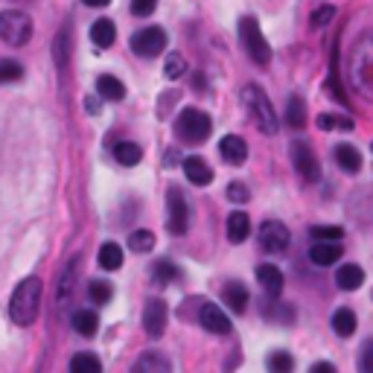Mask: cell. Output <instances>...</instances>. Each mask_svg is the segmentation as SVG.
<instances>
[{"mask_svg":"<svg viewBox=\"0 0 373 373\" xmlns=\"http://www.w3.org/2000/svg\"><path fill=\"white\" fill-rule=\"evenodd\" d=\"M341 254H345V248H341V239H315L312 245H309V260H312L315 266H321V268L338 263Z\"/></svg>","mask_w":373,"mask_h":373,"instance_id":"7c38bea8","label":"cell"},{"mask_svg":"<svg viewBox=\"0 0 373 373\" xmlns=\"http://www.w3.org/2000/svg\"><path fill=\"white\" fill-rule=\"evenodd\" d=\"M312 373H335V364H330V362H315V364H312Z\"/></svg>","mask_w":373,"mask_h":373,"instance_id":"ee69618b","label":"cell"},{"mask_svg":"<svg viewBox=\"0 0 373 373\" xmlns=\"http://www.w3.org/2000/svg\"><path fill=\"white\" fill-rule=\"evenodd\" d=\"M129 248H132V251L135 254H149L152 251V248H154V233L152 231H132L129 233Z\"/></svg>","mask_w":373,"mask_h":373,"instance_id":"1f68e13d","label":"cell"},{"mask_svg":"<svg viewBox=\"0 0 373 373\" xmlns=\"http://www.w3.org/2000/svg\"><path fill=\"white\" fill-rule=\"evenodd\" d=\"M90 41L97 44L100 50H108V47L117 41V26H114V21H108V18L93 21V26H90Z\"/></svg>","mask_w":373,"mask_h":373,"instance_id":"44dd1931","label":"cell"},{"mask_svg":"<svg viewBox=\"0 0 373 373\" xmlns=\"http://www.w3.org/2000/svg\"><path fill=\"white\" fill-rule=\"evenodd\" d=\"M332 18H335V6H321V9H315V12H312L309 23H312L315 29H321V26H327Z\"/></svg>","mask_w":373,"mask_h":373,"instance_id":"60d3db41","label":"cell"},{"mask_svg":"<svg viewBox=\"0 0 373 373\" xmlns=\"http://www.w3.org/2000/svg\"><path fill=\"white\" fill-rule=\"evenodd\" d=\"M257 239H260V248L266 254H283L289 242H292V233L283 222H277V219H266L257 231Z\"/></svg>","mask_w":373,"mask_h":373,"instance_id":"ba28073f","label":"cell"},{"mask_svg":"<svg viewBox=\"0 0 373 373\" xmlns=\"http://www.w3.org/2000/svg\"><path fill=\"white\" fill-rule=\"evenodd\" d=\"M266 315L271 318H283V321H295V309L286 303H274V309H266Z\"/></svg>","mask_w":373,"mask_h":373,"instance_id":"7bdbcfd3","label":"cell"},{"mask_svg":"<svg viewBox=\"0 0 373 373\" xmlns=\"http://www.w3.org/2000/svg\"><path fill=\"white\" fill-rule=\"evenodd\" d=\"M100 100H103V97H100ZM100 100L88 97V100H85V111H88V114H100Z\"/></svg>","mask_w":373,"mask_h":373,"instance_id":"f6af8a7d","label":"cell"},{"mask_svg":"<svg viewBox=\"0 0 373 373\" xmlns=\"http://www.w3.org/2000/svg\"><path fill=\"white\" fill-rule=\"evenodd\" d=\"M164 73H167V79H181L184 73H186V58L181 56V53H169L167 56V61H164Z\"/></svg>","mask_w":373,"mask_h":373,"instance_id":"d590c367","label":"cell"},{"mask_svg":"<svg viewBox=\"0 0 373 373\" xmlns=\"http://www.w3.org/2000/svg\"><path fill=\"white\" fill-rule=\"evenodd\" d=\"M222 300H225L228 309H233L236 315H242L248 309V289L239 283V280H231V283L222 289Z\"/></svg>","mask_w":373,"mask_h":373,"instance_id":"ffe728a7","label":"cell"},{"mask_svg":"<svg viewBox=\"0 0 373 373\" xmlns=\"http://www.w3.org/2000/svg\"><path fill=\"white\" fill-rule=\"evenodd\" d=\"M292 164H295L298 175H300L306 184L321 181V164H318L312 146H309L306 140H295V143H292Z\"/></svg>","mask_w":373,"mask_h":373,"instance_id":"9c48e42d","label":"cell"},{"mask_svg":"<svg viewBox=\"0 0 373 373\" xmlns=\"http://www.w3.org/2000/svg\"><path fill=\"white\" fill-rule=\"evenodd\" d=\"M332 158H335V164L345 169L347 175H356V172L362 169V154H359V149L350 146V143H338V146L332 149Z\"/></svg>","mask_w":373,"mask_h":373,"instance_id":"ac0fdd59","label":"cell"},{"mask_svg":"<svg viewBox=\"0 0 373 373\" xmlns=\"http://www.w3.org/2000/svg\"><path fill=\"white\" fill-rule=\"evenodd\" d=\"M41 295H44V283L38 277L21 280L9 298V318L18 327H33L41 312Z\"/></svg>","mask_w":373,"mask_h":373,"instance_id":"6da1fadb","label":"cell"},{"mask_svg":"<svg viewBox=\"0 0 373 373\" xmlns=\"http://www.w3.org/2000/svg\"><path fill=\"white\" fill-rule=\"evenodd\" d=\"M154 9H158V0H132V15H137V18H146Z\"/></svg>","mask_w":373,"mask_h":373,"instance_id":"b9f144b4","label":"cell"},{"mask_svg":"<svg viewBox=\"0 0 373 373\" xmlns=\"http://www.w3.org/2000/svg\"><path fill=\"white\" fill-rule=\"evenodd\" d=\"M257 283L263 286V292L268 298H280V292H283V271L271 263H263V266H257Z\"/></svg>","mask_w":373,"mask_h":373,"instance_id":"5bb4252c","label":"cell"},{"mask_svg":"<svg viewBox=\"0 0 373 373\" xmlns=\"http://www.w3.org/2000/svg\"><path fill=\"white\" fill-rule=\"evenodd\" d=\"M228 239L233 242V245H242L245 239H248V233H251V219H248V213H242V210H233L231 216H228Z\"/></svg>","mask_w":373,"mask_h":373,"instance_id":"d6986e66","label":"cell"},{"mask_svg":"<svg viewBox=\"0 0 373 373\" xmlns=\"http://www.w3.org/2000/svg\"><path fill=\"white\" fill-rule=\"evenodd\" d=\"M199 324L213 332V335H228L231 332V318L222 312V306H213V303H201L199 309Z\"/></svg>","mask_w":373,"mask_h":373,"instance_id":"4fadbf2b","label":"cell"},{"mask_svg":"<svg viewBox=\"0 0 373 373\" xmlns=\"http://www.w3.org/2000/svg\"><path fill=\"white\" fill-rule=\"evenodd\" d=\"M370 152H373V146H370Z\"/></svg>","mask_w":373,"mask_h":373,"instance_id":"681fc988","label":"cell"},{"mask_svg":"<svg viewBox=\"0 0 373 373\" xmlns=\"http://www.w3.org/2000/svg\"><path fill=\"white\" fill-rule=\"evenodd\" d=\"M167 204H169V219H167V228L172 236H184L186 228H190V207H186V199L178 186H169L167 193Z\"/></svg>","mask_w":373,"mask_h":373,"instance_id":"30bf717a","label":"cell"},{"mask_svg":"<svg viewBox=\"0 0 373 373\" xmlns=\"http://www.w3.org/2000/svg\"><path fill=\"white\" fill-rule=\"evenodd\" d=\"M85 6H90V9H103V6H108L111 0H82Z\"/></svg>","mask_w":373,"mask_h":373,"instance_id":"bcb514c9","label":"cell"},{"mask_svg":"<svg viewBox=\"0 0 373 373\" xmlns=\"http://www.w3.org/2000/svg\"><path fill=\"white\" fill-rule=\"evenodd\" d=\"M114 158H117L120 167H135V164H140V158H143V149H140V143H135V140H122V143L114 146Z\"/></svg>","mask_w":373,"mask_h":373,"instance_id":"d4e9b609","label":"cell"},{"mask_svg":"<svg viewBox=\"0 0 373 373\" xmlns=\"http://www.w3.org/2000/svg\"><path fill=\"white\" fill-rule=\"evenodd\" d=\"M286 122L292 129H303L306 126V105L300 97H289L286 103Z\"/></svg>","mask_w":373,"mask_h":373,"instance_id":"4dcf8cb0","label":"cell"},{"mask_svg":"<svg viewBox=\"0 0 373 373\" xmlns=\"http://www.w3.org/2000/svg\"><path fill=\"white\" fill-rule=\"evenodd\" d=\"M353 126L356 122L347 114H318V129H324V132H332V129L353 132Z\"/></svg>","mask_w":373,"mask_h":373,"instance_id":"f546056e","label":"cell"},{"mask_svg":"<svg viewBox=\"0 0 373 373\" xmlns=\"http://www.w3.org/2000/svg\"><path fill=\"white\" fill-rule=\"evenodd\" d=\"M359 370L373 373V338H367L362 345V350H359Z\"/></svg>","mask_w":373,"mask_h":373,"instance_id":"f35d334b","label":"cell"},{"mask_svg":"<svg viewBox=\"0 0 373 373\" xmlns=\"http://www.w3.org/2000/svg\"><path fill=\"white\" fill-rule=\"evenodd\" d=\"M167 321H169V309L161 298H149L146 309H143V330L149 338H161L167 332Z\"/></svg>","mask_w":373,"mask_h":373,"instance_id":"8fae6325","label":"cell"},{"mask_svg":"<svg viewBox=\"0 0 373 373\" xmlns=\"http://www.w3.org/2000/svg\"><path fill=\"white\" fill-rule=\"evenodd\" d=\"M309 236H312V239H341V236H345V228H338V225H312V228H309Z\"/></svg>","mask_w":373,"mask_h":373,"instance_id":"74e56055","label":"cell"},{"mask_svg":"<svg viewBox=\"0 0 373 373\" xmlns=\"http://www.w3.org/2000/svg\"><path fill=\"white\" fill-rule=\"evenodd\" d=\"M29 38H33V18L21 9L0 12V41H6L9 47H23Z\"/></svg>","mask_w":373,"mask_h":373,"instance_id":"8992f818","label":"cell"},{"mask_svg":"<svg viewBox=\"0 0 373 373\" xmlns=\"http://www.w3.org/2000/svg\"><path fill=\"white\" fill-rule=\"evenodd\" d=\"M68 50H70V29L65 26V29H61V33L56 36V41H53V58H56L58 70L68 68Z\"/></svg>","mask_w":373,"mask_h":373,"instance_id":"f1b7e54d","label":"cell"},{"mask_svg":"<svg viewBox=\"0 0 373 373\" xmlns=\"http://www.w3.org/2000/svg\"><path fill=\"white\" fill-rule=\"evenodd\" d=\"M219 154H222L228 164L239 167V164H245V158H248V143H245L239 135H225L222 143H219Z\"/></svg>","mask_w":373,"mask_h":373,"instance_id":"2e32d148","label":"cell"},{"mask_svg":"<svg viewBox=\"0 0 373 373\" xmlns=\"http://www.w3.org/2000/svg\"><path fill=\"white\" fill-rule=\"evenodd\" d=\"M167 33L161 26H143V29H137V33L132 36V50L137 53V56H143V58H154V56H161L164 50H167Z\"/></svg>","mask_w":373,"mask_h":373,"instance_id":"52a82bcc","label":"cell"},{"mask_svg":"<svg viewBox=\"0 0 373 373\" xmlns=\"http://www.w3.org/2000/svg\"><path fill=\"white\" fill-rule=\"evenodd\" d=\"M332 330L341 338H350L356 332V312H353V309H347V306L335 309V312H332Z\"/></svg>","mask_w":373,"mask_h":373,"instance_id":"4316f807","label":"cell"},{"mask_svg":"<svg viewBox=\"0 0 373 373\" xmlns=\"http://www.w3.org/2000/svg\"><path fill=\"white\" fill-rule=\"evenodd\" d=\"M88 295H90V300L97 303V306H105L114 298V289H111L108 280H93V283L88 286Z\"/></svg>","mask_w":373,"mask_h":373,"instance_id":"e575fe53","label":"cell"},{"mask_svg":"<svg viewBox=\"0 0 373 373\" xmlns=\"http://www.w3.org/2000/svg\"><path fill=\"white\" fill-rule=\"evenodd\" d=\"M193 88H196V90H204V76H201V73H193Z\"/></svg>","mask_w":373,"mask_h":373,"instance_id":"7dc6e473","label":"cell"},{"mask_svg":"<svg viewBox=\"0 0 373 373\" xmlns=\"http://www.w3.org/2000/svg\"><path fill=\"white\" fill-rule=\"evenodd\" d=\"M242 105L248 111V117L254 120V126L263 132V135H277L280 129V120H277V111L271 105V100L266 97V90L260 85H245L242 88Z\"/></svg>","mask_w":373,"mask_h":373,"instance_id":"3957f363","label":"cell"},{"mask_svg":"<svg viewBox=\"0 0 373 373\" xmlns=\"http://www.w3.org/2000/svg\"><path fill=\"white\" fill-rule=\"evenodd\" d=\"M73 330L82 335V338H93L100 330V315L93 309H76L73 312Z\"/></svg>","mask_w":373,"mask_h":373,"instance_id":"cb8c5ba5","label":"cell"},{"mask_svg":"<svg viewBox=\"0 0 373 373\" xmlns=\"http://www.w3.org/2000/svg\"><path fill=\"white\" fill-rule=\"evenodd\" d=\"M228 199L236 201V204H245L248 199H251V193H248V186L242 181H231L228 184Z\"/></svg>","mask_w":373,"mask_h":373,"instance_id":"ab89813d","label":"cell"},{"mask_svg":"<svg viewBox=\"0 0 373 373\" xmlns=\"http://www.w3.org/2000/svg\"><path fill=\"white\" fill-rule=\"evenodd\" d=\"M23 79V65L15 58H0V85L21 82Z\"/></svg>","mask_w":373,"mask_h":373,"instance_id":"836d02e7","label":"cell"},{"mask_svg":"<svg viewBox=\"0 0 373 373\" xmlns=\"http://www.w3.org/2000/svg\"><path fill=\"white\" fill-rule=\"evenodd\" d=\"M350 85L367 103H373V29L359 36L350 50Z\"/></svg>","mask_w":373,"mask_h":373,"instance_id":"7a4b0ae2","label":"cell"},{"mask_svg":"<svg viewBox=\"0 0 373 373\" xmlns=\"http://www.w3.org/2000/svg\"><path fill=\"white\" fill-rule=\"evenodd\" d=\"M181 167H184L186 181L196 184V186H207L213 181V169H210V164L204 158H196V154H193V158H186Z\"/></svg>","mask_w":373,"mask_h":373,"instance_id":"e0dca14e","label":"cell"},{"mask_svg":"<svg viewBox=\"0 0 373 373\" xmlns=\"http://www.w3.org/2000/svg\"><path fill=\"white\" fill-rule=\"evenodd\" d=\"M213 132V120L201 108H184L175 120V137L184 143H204Z\"/></svg>","mask_w":373,"mask_h":373,"instance_id":"277c9868","label":"cell"},{"mask_svg":"<svg viewBox=\"0 0 373 373\" xmlns=\"http://www.w3.org/2000/svg\"><path fill=\"white\" fill-rule=\"evenodd\" d=\"M12 4H29V0H12Z\"/></svg>","mask_w":373,"mask_h":373,"instance_id":"c3c4849f","label":"cell"},{"mask_svg":"<svg viewBox=\"0 0 373 373\" xmlns=\"http://www.w3.org/2000/svg\"><path fill=\"white\" fill-rule=\"evenodd\" d=\"M172 364H169V359L164 356V353H158V350H149V353H143L137 362H135V373H164V370H169Z\"/></svg>","mask_w":373,"mask_h":373,"instance_id":"7402d4cb","label":"cell"},{"mask_svg":"<svg viewBox=\"0 0 373 373\" xmlns=\"http://www.w3.org/2000/svg\"><path fill=\"white\" fill-rule=\"evenodd\" d=\"M70 370H76V373H100V370H103V362L93 356V353H76V356L70 359Z\"/></svg>","mask_w":373,"mask_h":373,"instance_id":"d6a6232c","label":"cell"},{"mask_svg":"<svg viewBox=\"0 0 373 373\" xmlns=\"http://www.w3.org/2000/svg\"><path fill=\"white\" fill-rule=\"evenodd\" d=\"M152 280L158 286H169V283H178L181 280V268L172 263V260H158L152 266Z\"/></svg>","mask_w":373,"mask_h":373,"instance_id":"484cf974","label":"cell"},{"mask_svg":"<svg viewBox=\"0 0 373 373\" xmlns=\"http://www.w3.org/2000/svg\"><path fill=\"white\" fill-rule=\"evenodd\" d=\"M239 41H242L248 58H251L254 65L266 68L268 61H271V47H268V41H266V36H263V29H260L257 18L245 15V18L239 21Z\"/></svg>","mask_w":373,"mask_h":373,"instance_id":"5b68a950","label":"cell"},{"mask_svg":"<svg viewBox=\"0 0 373 373\" xmlns=\"http://www.w3.org/2000/svg\"><path fill=\"white\" fill-rule=\"evenodd\" d=\"M100 266H103L105 271H117V268L122 266V248H120L117 242H105V245L100 248Z\"/></svg>","mask_w":373,"mask_h":373,"instance_id":"83f0119b","label":"cell"},{"mask_svg":"<svg viewBox=\"0 0 373 373\" xmlns=\"http://www.w3.org/2000/svg\"><path fill=\"white\" fill-rule=\"evenodd\" d=\"M97 97L108 100V103H120V100H126V85H122L117 76H100L97 79Z\"/></svg>","mask_w":373,"mask_h":373,"instance_id":"603a6c76","label":"cell"},{"mask_svg":"<svg viewBox=\"0 0 373 373\" xmlns=\"http://www.w3.org/2000/svg\"><path fill=\"white\" fill-rule=\"evenodd\" d=\"M292 367H295V359H292V353H286V350H277V353L268 356V370L286 373V370H292Z\"/></svg>","mask_w":373,"mask_h":373,"instance_id":"8d00e7d4","label":"cell"},{"mask_svg":"<svg viewBox=\"0 0 373 373\" xmlns=\"http://www.w3.org/2000/svg\"><path fill=\"white\" fill-rule=\"evenodd\" d=\"M362 283H364V268H362V266H356V263L338 266V271H335V286H338L341 292H356Z\"/></svg>","mask_w":373,"mask_h":373,"instance_id":"9a60e30c","label":"cell"}]
</instances>
